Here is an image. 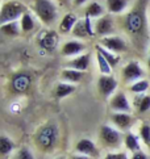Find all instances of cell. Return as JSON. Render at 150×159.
<instances>
[{
  "mask_svg": "<svg viewBox=\"0 0 150 159\" xmlns=\"http://www.w3.org/2000/svg\"><path fill=\"white\" fill-rule=\"evenodd\" d=\"M148 0H138L123 17V29L136 48L143 49L149 37L148 30Z\"/></svg>",
  "mask_w": 150,
  "mask_h": 159,
  "instance_id": "1",
  "label": "cell"
},
{
  "mask_svg": "<svg viewBox=\"0 0 150 159\" xmlns=\"http://www.w3.org/2000/svg\"><path fill=\"white\" fill-rule=\"evenodd\" d=\"M59 142V128L55 121H48L40 125L33 134L34 147L44 154L53 152Z\"/></svg>",
  "mask_w": 150,
  "mask_h": 159,
  "instance_id": "2",
  "label": "cell"
},
{
  "mask_svg": "<svg viewBox=\"0 0 150 159\" xmlns=\"http://www.w3.org/2000/svg\"><path fill=\"white\" fill-rule=\"evenodd\" d=\"M30 9L34 16L46 26H51L58 20V4L57 0H32Z\"/></svg>",
  "mask_w": 150,
  "mask_h": 159,
  "instance_id": "3",
  "label": "cell"
},
{
  "mask_svg": "<svg viewBox=\"0 0 150 159\" xmlns=\"http://www.w3.org/2000/svg\"><path fill=\"white\" fill-rule=\"evenodd\" d=\"M124 134L125 133L115 128L113 125H101L97 133L99 145L108 151L121 150L124 146Z\"/></svg>",
  "mask_w": 150,
  "mask_h": 159,
  "instance_id": "4",
  "label": "cell"
},
{
  "mask_svg": "<svg viewBox=\"0 0 150 159\" xmlns=\"http://www.w3.org/2000/svg\"><path fill=\"white\" fill-rule=\"evenodd\" d=\"M30 8L20 2V0H5L2 4V9H0V25L7 24V22L19 21L22 15L26 13Z\"/></svg>",
  "mask_w": 150,
  "mask_h": 159,
  "instance_id": "5",
  "label": "cell"
},
{
  "mask_svg": "<svg viewBox=\"0 0 150 159\" xmlns=\"http://www.w3.org/2000/svg\"><path fill=\"white\" fill-rule=\"evenodd\" d=\"M32 86V75L28 71H20L12 75L9 80V89L13 95H24Z\"/></svg>",
  "mask_w": 150,
  "mask_h": 159,
  "instance_id": "6",
  "label": "cell"
},
{
  "mask_svg": "<svg viewBox=\"0 0 150 159\" xmlns=\"http://www.w3.org/2000/svg\"><path fill=\"white\" fill-rule=\"evenodd\" d=\"M59 32H55L53 29H44L40 32V34L37 37V43L40 49L45 50L48 53H51L58 48L59 43Z\"/></svg>",
  "mask_w": 150,
  "mask_h": 159,
  "instance_id": "7",
  "label": "cell"
},
{
  "mask_svg": "<svg viewBox=\"0 0 150 159\" xmlns=\"http://www.w3.org/2000/svg\"><path fill=\"white\" fill-rule=\"evenodd\" d=\"M109 109L112 112H123V113H132L133 112V103H130L129 98L125 95L123 91H117L115 92L111 98H109Z\"/></svg>",
  "mask_w": 150,
  "mask_h": 159,
  "instance_id": "8",
  "label": "cell"
},
{
  "mask_svg": "<svg viewBox=\"0 0 150 159\" xmlns=\"http://www.w3.org/2000/svg\"><path fill=\"white\" fill-rule=\"evenodd\" d=\"M143 76H145V71H143L142 66L140 65V62L137 61H130L129 63H126L121 69V78L128 86L134 83L136 80L143 79Z\"/></svg>",
  "mask_w": 150,
  "mask_h": 159,
  "instance_id": "9",
  "label": "cell"
},
{
  "mask_svg": "<svg viewBox=\"0 0 150 159\" xmlns=\"http://www.w3.org/2000/svg\"><path fill=\"white\" fill-rule=\"evenodd\" d=\"M99 43L101 46H104L105 49H108L109 52H112L115 54H123L125 52H128L129 49V45L125 39L117 36V34H112V36H107V37H103L99 39Z\"/></svg>",
  "mask_w": 150,
  "mask_h": 159,
  "instance_id": "10",
  "label": "cell"
},
{
  "mask_svg": "<svg viewBox=\"0 0 150 159\" xmlns=\"http://www.w3.org/2000/svg\"><path fill=\"white\" fill-rule=\"evenodd\" d=\"M109 121L115 128H117L123 133L129 132L134 125V117L132 113H123V112H112L109 116Z\"/></svg>",
  "mask_w": 150,
  "mask_h": 159,
  "instance_id": "11",
  "label": "cell"
},
{
  "mask_svg": "<svg viewBox=\"0 0 150 159\" xmlns=\"http://www.w3.org/2000/svg\"><path fill=\"white\" fill-rule=\"evenodd\" d=\"M74 152L82 155H87L94 159H97L100 157V149L99 146L90 138H80L74 146Z\"/></svg>",
  "mask_w": 150,
  "mask_h": 159,
  "instance_id": "12",
  "label": "cell"
},
{
  "mask_svg": "<svg viewBox=\"0 0 150 159\" xmlns=\"http://www.w3.org/2000/svg\"><path fill=\"white\" fill-rule=\"evenodd\" d=\"M117 79L112 75H100L97 79V91L103 98H111L115 92H117Z\"/></svg>",
  "mask_w": 150,
  "mask_h": 159,
  "instance_id": "13",
  "label": "cell"
},
{
  "mask_svg": "<svg viewBox=\"0 0 150 159\" xmlns=\"http://www.w3.org/2000/svg\"><path fill=\"white\" fill-rule=\"evenodd\" d=\"M87 50V45L80 39H70V41H66L62 45L61 48V54L66 58H74V57H78L80 54L86 53Z\"/></svg>",
  "mask_w": 150,
  "mask_h": 159,
  "instance_id": "14",
  "label": "cell"
},
{
  "mask_svg": "<svg viewBox=\"0 0 150 159\" xmlns=\"http://www.w3.org/2000/svg\"><path fill=\"white\" fill-rule=\"evenodd\" d=\"M95 30H96V36L99 37H107V36H112L115 34V22L113 19L109 15H104L103 17L97 19L95 21Z\"/></svg>",
  "mask_w": 150,
  "mask_h": 159,
  "instance_id": "15",
  "label": "cell"
},
{
  "mask_svg": "<svg viewBox=\"0 0 150 159\" xmlns=\"http://www.w3.org/2000/svg\"><path fill=\"white\" fill-rule=\"evenodd\" d=\"M90 65H91V54L86 52L78 57H74V58H68L67 62L65 63V67H70V69H75V70L86 72L88 70Z\"/></svg>",
  "mask_w": 150,
  "mask_h": 159,
  "instance_id": "16",
  "label": "cell"
},
{
  "mask_svg": "<svg viewBox=\"0 0 150 159\" xmlns=\"http://www.w3.org/2000/svg\"><path fill=\"white\" fill-rule=\"evenodd\" d=\"M79 17L77 16V13H66L63 17L61 19L59 24H58V32L63 36H67V34H71V32L74 29V26L77 25Z\"/></svg>",
  "mask_w": 150,
  "mask_h": 159,
  "instance_id": "17",
  "label": "cell"
},
{
  "mask_svg": "<svg viewBox=\"0 0 150 159\" xmlns=\"http://www.w3.org/2000/svg\"><path fill=\"white\" fill-rule=\"evenodd\" d=\"M141 143H142V141H141L138 134H134L133 132H130V130L124 134V147H125L126 151L130 152V154L134 151L142 150Z\"/></svg>",
  "mask_w": 150,
  "mask_h": 159,
  "instance_id": "18",
  "label": "cell"
},
{
  "mask_svg": "<svg viewBox=\"0 0 150 159\" xmlns=\"http://www.w3.org/2000/svg\"><path fill=\"white\" fill-rule=\"evenodd\" d=\"M84 78V72L75 70V69H70V67H65L61 72V79L66 83H71V84H78L83 80Z\"/></svg>",
  "mask_w": 150,
  "mask_h": 159,
  "instance_id": "19",
  "label": "cell"
},
{
  "mask_svg": "<svg viewBox=\"0 0 150 159\" xmlns=\"http://www.w3.org/2000/svg\"><path fill=\"white\" fill-rule=\"evenodd\" d=\"M15 147H16V145H15L13 139L8 137L7 134H2V137H0V155H2V158L9 159L13 155Z\"/></svg>",
  "mask_w": 150,
  "mask_h": 159,
  "instance_id": "20",
  "label": "cell"
},
{
  "mask_svg": "<svg viewBox=\"0 0 150 159\" xmlns=\"http://www.w3.org/2000/svg\"><path fill=\"white\" fill-rule=\"evenodd\" d=\"M133 108L138 115H145L150 111V95H136L133 100Z\"/></svg>",
  "mask_w": 150,
  "mask_h": 159,
  "instance_id": "21",
  "label": "cell"
},
{
  "mask_svg": "<svg viewBox=\"0 0 150 159\" xmlns=\"http://www.w3.org/2000/svg\"><path fill=\"white\" fill-rule=\"evenodd\" d=\"M107 11L112 15H121L126 12L129 7V0H105Z\"/></svg>",
  "mask_w": 150,
  "mask_h": 159,
  "instance_id": "22",
  "label": "cell"
},
{
  "mask_svg": "<svg viewBox=\"0 0 150 159\" xmlns=\"http://www.w3.org/2000/svg\"><path fill=\"white\" fill-rule=\"evenodd\" d=\"M36 16L32 11L29 9L26 13L22 15V17L20 19V25H21V32L24 34H28V33H32L36 28Z\"/></svg>",
  "mask_w": 150,
  "mask_h": 159,
  "instance_id": "23",
  "label": "cell"
},
{
  "mask_svg": "<svg viewBox=\"0 0 150 159\" xmlns=\"http://www.w3.org/2000/svg\"><path fill=\"white\" fill-rule=\"evenodd\" d=\"M77 89V86L75 84H71V83H66V82H61L55 86L54 88V96L57 99H65L67 96H70L71 93L75 92Z\"/></svg>",
  "mask_w": 150,
  "mask_h": 159,
  "instance_id": "24",
  "label": "cell"
},
{
  "mask_svg": "<svg viewBox=\"0 0 150 159\" xmlns=\"http://www.w3.org/2000/svg\"><path fill=\"white\" fill-rule=\"evenodd\" d=\"M105 15V9L103 8V5L97 2H91L86 5L84 8V16H88L91 19H100Z\"/></svg>",
  "mask_w": 150,
  "mask_h": 159,
  "instance_id": "25",
  "label": "cell"
},
{
  "mask_svg": "<svg viewBox=\"0 0 150 159\" xmlns=\"http://www.w3.org/2000/svg\"><path fill=\"white\" fill-rule=\"evenodd\" d=\"M95 49H96V52H99L107 59V62L111 65L112 69H116V67L119 66V63H120V55L119 54H115L112 52H109L108 49H105L104 46H101L100 43H96Z\"/></svg>",
  "mask_w": 150,
  "mask_h": 159,
  "instance_id": "26",
  "label": "cell"
},
{
  "mask_svg": "<svg viewBox=\"0 0 150 159\" xmlns=\"http://www.w3.org/2000/svg\"><path fill=\"white\" fill-rule=\"evenodd\" d=\"M0 30L4 36L7 37H17L21 34V25H20V20L19 21H12V22H7V24H2L0 25Z\"/></svg>",
  "mask_w": 150,
  "mask_h": 159,
  "instance_id": "27",
  "label": "cell"
},
{
  "mask_svg": "<svg viewBox=\"0 0 150 159\" xmlns=\"http://www.w3.org/2000/svg\"><path fill=\"white\" fill-rule=\"evenodd\" d=\"M150 88V82L148 79H140V80H136L134 83H132L128 86V89L134 95H143L146 93V91Z\"/></svg>",
  "mask_w": 150,
  "mask_h": 159,
  "instance_id": "28",
  "label": "cell"
},
{
  "mask_svg": "<svg viewBox=\"0 0 150 159\" xmlns=\"http://www.w3.org/2000/svg\"><path fill=\"white\" fill-rule=\"evenodd\" d=\"M71 36L75 38V39H87L90 38V34L87 29H86V22H84V19H79L77 25L74 26V29L71 32Z\"/></svg>",
  "mask_w": 150,
  "mask_h": 159,
  "instance_id": "29",
  "label": "cell"
},
{
  "mask_svg": "<svg viewBox=\"0 0 150 159\" xmlns=\"http://www.w3.org/2000/svg\"><path fill=\"white\" fill-rule=\"evenodd\" d=\"M96 62H97V69L100 71V75H112L113 69L99 52H96Z\"/></svg>",
  "mask_w": 150,
  "mask_h": 159,
  "instance_id": "30",
  "label": "cell"
},
{
  "mask_svg": "<svg viewBox=\"0 0 150 159\" xmlns=\"http://www.w3.org/2000/svg\"><path fill=\"white\" fill-rule=\"evenodd\" d=\"M138 135H140L142 143L149 149L150 147V124L143 122L140 126V130H138Z\"/></svg>",
  "mask_w": 150,
  "mask_h": 159,
  "instance_id": "31",
  "label": "cell"
},
{
  "mask_svg": "<svg viewBox=\"0 0 150 159\" xmlns=\"http://www.w3.org/2000/svg\"><path fill=\"white\" fill-rule=\"evenodd\" d=\"M9 159H34V155L29 147H21Z\"/></svg>",
  "mask_w": 150,
  "mask_h": 159,
  "instance_id": "32",
  "label": "cell"
},
{
  "mask_svg": "<svg viewBox=\"0 0 150 159\" xmlns=\"http://www.w3.org/2000/svg\"><path fill=\"white\" fill-rule=\"evenodd\" d=\"M101 159H130V155L128 154V151L117 150V151H108Z\"/></svg>",
  "mask_w": 150,
  "mask_h": 159,
  "instance_id": "33",
  "label": "cell"
},
{
  "mask_svg": "<svg viewBox=\"0 0 150 159\" xmlns=\"http://www.w3.org/2000/svg\"><path fill=\"white\" fill-rule=\"evenodd\" d=\"M130 159H150V157H149L148 152H145L143 150H138V151L132 152Z\"/></svg>",
  "mask_w": 150,
  "mask_h": 159,
  "instance_id": "34",
  "label": "cell"
},
{
  "mask_svg": "<svg viewBox=\"0 0 150 159\" xmlns=\"http://www.w3.org/2000/svg\"><path fill=\"white\" fill-rule=\"evenodd\" d=\"M68 159H94L87 155H82V154H77V152H73V154L68 157Z\"/></svg>",
  "mask_w": 150,
  "mask_h": 159,
  "instance_id": "35",
  "label": "cell"
},
{
  "mask_svg": "<svg viewBox=\"0 0 150 159\" xmlns=\"http://www.w3.org/2000/svg\"><path fill=\"white\" fill-rule=\"evenodd\" d=\"M87 2L88 0H73V4L75 5V7H82V5H84Z\"/></svg>",
  "mask_w": 150,
  "mask_h": 159,
  "instance_id": "36",
  "label": "cell"
},
{
  "mask_svg": "<svg viewBox=\"0 0 150 159\" xmlns=\"http://www.w3.org/2000/svg\"><path fill=\"white\" fill-rule=\"evenodd\" d=\"M57 2H59V3H62V4H67L68 0H57Z\"/></svg>",
  "mask_w": 150,
  "mask_h": 159,
  "instance_id": "37",
  "label": "cell"
},
{
  "mask_svg": "<svg viewBox=\"0 0 150 159\" xmlns=\"http://www.w3.org/2000/svg\"><path fill=\"white\" fill-rule=\"evenodd\" d=\"M148 66H149V69H150V57L148 58Z\"/></svg>",
  "mask_w": 150,
  "mask_h": 159,
  "instance_id": "38",
  "label": "cell"
},
{
  "mask_svg": "<svg viewBox=\"0 0 150 159\" xmlns=\"http://www.w3.org/2000/svg\"><path fill=\"white\" fill-rule=\"evenodd\" d=\"M54 159H66V158H63V157H57V158H54Z\"/></svg>",
  "mask_w": 150,
  "mask_h": 159,
  "instance_id": "39",
  "label": "cell"
},
{
  "mask_svg": "<svg viewBox=\"0 0 150 159\" xmlns=\"http://www.w3.org/2000/svg\"><path fill=\"white\" fill-rule=\"evenodd\" d=\"M149 150H150V147H149Z\"/></svg>",
  "mask_w": 150,
  "mask_h": 159,
  "instance_id": "40",
  "label": "cell"
}]
</instances>
